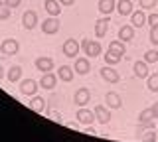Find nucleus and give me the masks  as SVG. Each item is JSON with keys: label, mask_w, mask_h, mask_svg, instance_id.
Wrapping results in <instances>:
<instances>
[{"label": "nucleus", "mask_w": 158, "mask_h": 142, "mask_svg": "<svg viewBox=\"0 0 158 142\" xmlns=\"http://www.w3.org/2000/svg\"><path fill=\"white\" fill-rule=\"evenodd\" d=\"M81 47H83V51H85V55H89V57H99L101 51H103L101 43L95 42V40H83Z\"/></svg>", "instance_id": "nucleus-1"}, {"label": "nucleus", "mask_w": 158, "mask_h": 142, "mask_svg": "<svg viewBox=\"0 0 158 142\" xmlns=\"http://www.w3.org/2000/svg\"><path fill=\"white\" fill-rule=\"evenodd\" d=\"M152 119H158V103L150 107V109H144L138 115V120H140V124H150Z\"/></svg>", "instance_id": "nucleus-2"}, {"label": "nucleus", "mask_w": 158, "mask_h": 142, "mask_svg": "<svg viewBox=\"0 0 158 142\" xmlns=\"http://www.w3.org/2000/svg\"><path fill=\"white\" fill-rule=\"evenodd\" d=\"M79 50H81V43L77 40H73V38L65 40V43H63V55L65 57H75L79 53Z\"/></svg>", "instance_id": "nucleus-3"}, {"label": "nucleus", "mask_w": 158, "mask_h": 142, "mask_svg": "<svg viewBox=\"0 0 158 142\" xmlns=\"http://www.w3.org/2000/svg\"><path fill=\"white\" fill-rule=\"evenodd\" d=\"M38 87H40L38 81L24 79L22 83H20V93H22V95H26V97H34V95H36V91H38Z\"/></svg>", "instance_id": "nucleus-4"}, {"label": "nucleus", "mask_w": 158, "mask_h": 142, "mask_svg": "<svg viewBox=\"0 0 158 142\" xmlns=\"http://www.w3.org/2000/svg\"><path fill=\"white\" fill-rule=\"evenodd\" d=\"M18 42L16 40H12V38H8V40H4L2 43H0V51H2V55H16V51H18Z\"/></svg>", "instance_id": "nucleus-5"}, {"label": "nucleus", "mask_w": 158, "mask_h": 142, "mask_svg": "<svg viewBox=\"0 0 158 142\" xmlns=\"http://www.w3.org/2000/svg\"><path fill=\"white\" fill-rule=\"evenodd\" d=\"M59 30V20H57V16H52V18H48V20H44L42 22V32L44 34H57Z\"/></svg>", "instance_id": "nucleus-6"}, {"label": "nucleus", "mask_w": 158, "mask_h": 142, "mask_svg": "<svg viewBox=\"0 0 158 142\" xmlns=\"http://www.w3.org/2000/svg\"><path fill=\"white\" fill-rule=\"evenodd\" d=\"M36 24H38V14L36 12H34V10H26V12H24L22 26L26 28V30H34V28H36Z\"/></svg>", "instance_id": "nucleus-7"}, {"label": "nucleus", "mask_w": 158, "mask_h": 142, "mask_svg": "<svg viewBox=\"0 0 158 142\" xmlns=\"http://www.w3.org/2000/svg\"><path fill=\"white\" fill-rule=\"evenodd\" d=\"M75 119L81 122V124H87V126H89L93 120H95V112L89 111V109H83V107H81V109L75 112Z\"/></svg>", "instance_id": "nucleus-8"}, {"label": "nucleus", "mask_w": 158, "mask_h": 142, "mask_svg": "<svg viewBox=\"0 0 158 142\" xmlns=\"http://www.w3.org/2000/svg\"><path fill=\"white\" fill-rule=\"evenodd\" d=\"M93 112H95V120H99L101 124H107V122L111 120V112H109V109L103 107V105H97Z\"/></svg>", "instance_id": "nucleus-9"}, {"label": "nucleus", "mask_w": 158, "mask_h": 142, "mask_svg": "<svg viewBox=\"0 0 158 142\" xmlns=\"http://www.w3.org/2000/svg\"><path fill=\"white\" fill-rule=\"evenodd\" d=\"M73 71H77L79 75H87V73L91 71V63H89L87 57H77V59H75V67H73Z\"/></svg>", "instance_id": "nucleus-10"}, {"label": "nucleus", "mask_w": 158, "mask_h": 142, "mask_svg": "<svg viewBox=\"0 0 158 142\" xmlns=\"http://www.w3.org/2000/svg\"><path fill=\"white\" fill-rule=\"evenodd\" d=\"M135 38V26L132 24H127V26L118 28V40L121 42H131Z\"/></svg>", "instance_id": "nucleus-11"}, {"label": "nucleus", "mask_w": 158, "mask_h": 142, "mask_svg": "<svg viewBox=\"0 0 158 142\" xmlns=\"http://www.w3.org/2000/svg\"><path fill=\"white\" fill-rule=\"evenodd\" d=\"M75 105H79V107H85L87 103H89V99H91V93H89V89H85V87H81V89H77L75 91Z\"/></svg>", "instance_id": "nucleus-12"}, {"label": "nucleus", "mask_w": 158, "mask_h": 142, "mask_svg": "<svg viewBox=\"0 0 158 142\" xmlns=\"http://www.w3.org/2000/svg\"><path fill=\"white\" fill-rule=\"evenodd\" d=\"M109 24H111V20H109V16L105 18H99V20L95 22V36L97 38H103L109 30Z\"/></svg>", "instance_id": "nucleus-13"}, {"label": "nucleus", "mask_w": 158, "mask_h": 142, "mask_svg": "<svg viewBox=\"0 0 158 142\" xmlns=\"http://www.w3.org/2000/svg\"><path fill=\"white\" fill-rule=\"evenodd\" d=\"M36 69L44 71V73H49L53 69V59L52 57H38L36 59Z\"/></svg>", "instance_id": "nucleus-14"}, {"label": "nucleus", "mask_w": 158, "mask_h": 142, "mask_svg": "<svg viewBox=\"0 0 158 142\" xmlns=\"http://www.w3.org/2000/svg\"><path fill=\"white\" fill-rule=\"evenodd\" d=\"M101 77H103L107 83H117L118 79H121V75H118V73L113 69L111 65H107V67H103V69H101Z\"/></svg>", "instance_id": "nucleus-15"}, {"label": "nucleus", "mask_w": 158, "mask_h": 142, "mask_svg": "<svg viewBox=\"0 0 158 142\" xmlns=\"http://www.w3.org/2000/svg\"><path fill=\"white\" fill-rule=\"evenodd\" d=\"M105 103L109 105V109H121V105H123L121 95H117L115 91H109L105 95Z\"/></svg>", "instance_id": "nucleus-16"}, {"label": "nucleus", "mask_w": 158, "mask_h": 142, "mask_svg": "<svg viewBox=\"0 0 158 142\" xmlns=\"http://www.w3.org/2000/svg\"><path fill=\"white\" fill-rule=\"evenodd\" d=\"M56 83H57V77L49 71V73H44V75H42V79H40V87H44V89H53Z\"/></svg>", "instance_id": "nucleus-17"}, {"label": "nucleus", "mask_w": 158, "mask_h": 142, "mask_svg": "<svg viewBox=\"0 0 158 142\" xmlns=\"http://www.w3.org/2000/svg\"><path fill=\"white\" fill-rule=\"evenodd\" d=\"M131 24H132L135 28L144 26V24H146V14H144V10H136V12H132V14H131Z\"/></svg>", "instance_id": "nucleus-18"}, {"label": "nucleus", "mask_w": 158, "mask_h": 142, "mask_svg": "<svg viewBox=\"0 0 158 142\" xmlns=\"http://www.w3.org/2000/svg\"><path fill=\"white\" fill-rule=\"evenodd\" d=\"M117 12L121 16H131L132 14V2L131 0H118L117 2Z\"/></svg>", "instance_id": "nucleus-19"}, {"label": "nucleus", "mask_w": 158, "mask_h": 142, "mask_svg": "<svg viewBox=\"0 0 158 142\" xmlns=\"http://www.w3.org/2000/svg\"><path fill=\"white\" fill-rule=\"evenodd\" d=\"M46 10L49 16H59V12H61V4H59V0H46Z\"/></svg>", "instance_id": "nucleus-20"}, {"label": "nucleus", "mask_w": 158, "mask_h": 142, "mask_svg": "<svg viewBox=\"0 0 158 142\" xmlns=\"http://www.w3.org/2000/svg\"><path fill=\"white\" fill-rule=\"evenodd\" d=\"M115 8H117L115 0H99V12L105 14V16H109V14L115 10Z\"/></svg>", "instance_id": "nucleus-21"}, {"label": "nucleus", "mask_w": 158, "mask_h": 142, "mask_svg": "<svg viewBox=\"0 0 158 142\" xmlns=\"http://www.w3.org/2000/svg\"><path fill=\"white\" fill-rule=\"evenodd\" d=\"M57 77H59V79H61V81L69 83V81L73 79V69H71V67H69V65H61V67H59V69H57Z\"/></svg>", "instance_id": "nucleus-22"}, {"label": "nucleus", "mask_w": 158, "mask_h": 142, "mask_svg": "<svg viewBox=\"0 0 158 142\" xmlns=\"http://www.w3.org/2000/svg\"><path fill=\"white\" fill-rule=\"evenodd\" d=\"M30 109L36 111V112H42L44 109H46V99L44 97H32V101H30Z\"/></svg>", "instance_id": "nucleus-23"}, {"label": "nucleus", "mask_w": 158, "mask_h": 142, "mask_svg": "<svg viewBox=\"0 0 158 142\" xmlns=\"http://www.w3.org/2000/svg\"><path fill=\"white\" fill-rule=\"evenodd\" d=\"M135 75L140 77V79H146L148 77V63L146 61H136L135 63Z\"/></svg>", "instance_id": "nucleus-24"}, {"label": "nucleus", "mask_w": 158, "mask_h": 142, "mask_svg": "<svg viewBox=\"0 0 158 142\" xmlns=\"http://www.w3.org/2000/svg\"><path fill=\"white\" fill-rule=\"evenodd\" d=\"M109 50L111 51H115V53H118V55H125V42H121V40H113L111 43H109Z\"/></svg>", "instance_id": "nucleus-25"}, {"label": "nucleus", "mask_w": 158, "mask_h": 142, "mask_svg": "<svg viewBox=\"0 0 158 142\" xmlns=\"http://www.w3.org/2000/svg\"><path fill=\"white\" fill-rule=\"evenodd\" d=\"M146 87L152 93H158V73H152V75L146 77Z\"/></svg>", "instance_id": "nucleus-26"}, {"label": "nucleus", "mask_w": 158, "mask_h": 142, "mask_svg": "<svg viewBox=\"0 0 158 142\" xmlns=\"http://www.w3.org/2000/svg\"><path fill=\"white\" fill-rule=\"evenodd\" d=\"M20 77H22V69H20L18 65L10 67V71H8V81H10V83H16V81H20Z\"/></svg>", "instance_id": "nucleus-27"}, {"label": "nucleus", "mask_w": 158, "mask_h": 142, "mask_svg": "<svg viewBox=\"0 0 158 142\" xmlns=\"http://www.w3.org/2000/svg\"><path fill=\"white\" fill-rule=\"evenodd\" d=\"M121 57H123V55H118V53L111 51V50H109V51L105 53V61L109 63V65H117V63L121 61Z\"/></svg>", "instance_id": "nucleus-28"}, {"label": "nucleus", "mask_w": 158, "mask_h": 142, "mask_svg": "<svg viewBox=\"0 0 158 142\" xmlns=\"http://www.w3.org/2000/svg\"><path fill=\"white\" fill-rule=\"evenodd\" d=\"M144 61L146 63H156L158 61V50H150L144 53Z\"/></svg>", "instance_id": "nucleus-29"}, {"label": "nucleus", "mask_w": 158, "mask_h": 142, "mask_svg": "<svg viewBox=\"0 0 158 142\" xmlns=\"http://www.w3.org/2000/svg\"><path fill=\"white\" fill-rule=\"evenodd\" d=\"M10 10H12V8L6 6V2H0V20H6V18H10Z\"/></svg>", "instance_id": "nucleus-30"}, {"label": "nucleus", "mask_w": 158, "mask_h": 142, "mask_svg": "<svg viewBox=\"0 0 158 142\" xmlns=\"http://www.w3.org/2000/svg\"><path fill=\"white\" fill-rule=\"evenodd\" d=\"M158 0H140V8H146V10H150V8L156 6Z\"/></svg>", "instance_id": "nucleus-31"}, {"label": "nucleus", "mask_w": 158, "mask_h": 142, "mask_svg": "<svg viewBox=\"0 0 158 142\" xmlns=\"http://www.w3.org/2000/svg\"><path fill=\"white\" fill-rule=\"evenodd\" d=\"M146 22L150 24V28H158V14H154V12H152L150 16L146 18Z\"/></svg>", "instance_id": "nucleus-32"}, {"label": "nucleus", "mask_w": 158, "mask_h": 142, "mask_svg": "<svg viewBox=\"0 0 158 142\" xmlns=\"http://www.w3.org/2000/svg\"><path fill=\"white\" fill-rule=\"evenodd\" d=\"M150 42L158 46V28H150Z\"/></svg>", "instance_id": "nucleus-33"}, {"label": "nucleus", "mask_w": 158, "mask_h": 142, "mask_svg": "<svg viewBox=\"0 0 158 142\" xmlns=\"http://www.w3.org/2000/svg\"><path fill=\"white\" fill-rule=\"evenodd\" d=\"M144 140H146V142H156V136H154V132H152V130H150V132H146Z\"/></svg>", "instance_id": "nucleus-34"}, {"label": "nucleus", "mask_w": 158, "mask_h": 142, "mask_svg": "<svg viewBox=\"0 0 158 142\" xmlns=\"http://www.w3.org/2000/svg\"><path fill=\"white\" fill-rule=\"evenodd\" d=\"M4 2H6V6H10V8H16L20 4V0H4Z\"/></svg>", "instance_id": "nucleus-35"}, {"label": "nucleus", "mask_w": 158, "mask_h": 142, "mask_svg": "<svg viewBox=\"0 0 158 142\" xmlns=\"http://www.w3.org/2000/svg\"><path fill=\"white\" fill-rule=\"evenodd\" d=\"M73 2H75V0H59V4H63V6H71Z\"/></svg>", "instance_id": "nucleus-36"}, {"label": "nucleus", "mask_w": 158, "mask_h": 142, "mask_svg": "<svg viewBox=\"0 0 158 142\" xmlns=\"http://www.w3.org/2000/svg\"><path fill=\"white\" fill-rule=\"evenodd\" d=\"M85 132H89V134H97V132H95V128H91V124L87 126V130H85Z\"/></svg>", "instance_id": "nucleus-37"}, {"label": "nucleus", "mask_w": 158, "mask_h": 142, "mask_svg": "<svg viewBox=\"0 0 158 142\" xmlns=\"http://www.w3.org/2000/svg\"><path fill=\"white\" fill-rule=\"evenodd\" d=\"M0 79H2V65H0Z\"/></svg>", "instance_id": "nucleus-38"}]
</instances>
